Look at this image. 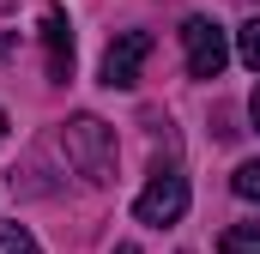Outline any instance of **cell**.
<instances>
[{
    "label": "cell",
    "mask_w": 260,
    "mask_h": 254,
    "mask_svg": "<svg viewBox=\"0 0 260 254\" xmlns=\"http://www.w3.org/2000/svg\"><path fill=\"white\" fill-rule=\"evenodd\" d=\"M61 151L91 188H109L115 182V127H103L97 115H73L61 127Z\"/></svg>",
    "instance_id": "6da1fadb"
},
{
    "label": "cell",
    "mask_w": 260,
    "mask_h": 254,
    "mask_svg": "<svg viewBox=\"0 0 260 254\" xmlns=\"http://www.w3.org/2000/svg\"><path fill=\"white\" fill-rule=\"evenodd\" d=\"M182 49H188V73H194V79H218V73L230 67V30H224L218 18L194 12V18L182 24Z\"/></svg>",
    "instance_id": "7a4b0ae2"
},
{
    "label": "cell",
    "mask_w": 260,
    "mask_h": 254,
    "mask_svg": "<svg viewBox=\"0 0 260 254\" xmlns=\"http://www.w3.org/2000/svg\"><path fill=\"white\" fill-rule=\"evenodd\" d=\"M182 212H188V176H182V170H157V176L139 188V200H133V218L151 224V230L176 224Z\"/></svg>",
    "instance_id": "3957f363"
},
{
    "label": "cell",
    "mask_w": 260,
    "mask_h": 254,
    "mask_svg": "<svg viewBox=\"0 0 260 254\" xmlns=\"http://www.w3.org/2000/svg\"><path fill=\"white\" fill-rule=\"evenodd\" d=\"M145 61H151V30H121L109 43V55H103V85L109 91H133Z\"/></svg>",
    "instance_id": "277c9868"
},
{
    "label": "cell",
    "mask_w": 260,
    "mask_h": 254,
    "mask_svg": "<svg viewBox=\"0 0 260 254\" xmlns=\"http://www.w3.org/2000/svg\"><path fill=\"white\" fill-rule=\"evenodd\" d=\"M43 49H49V79H73V24H67L61 6L43 12Z\"/></svg>",
    "instance_id": "5b68a950"
},
{
    "label": "cell",
    "mask_w": 260,
    "mask_h": 254,
    "mask_svg": "<svg viewBox=\"0 0 260 254\" xmlns=\"http://www.w3.org/2000/svg\"><path fill=\"white\" fill-rule=\"evenodd\" d=\"M218 254H260V224H230L218 236Z\"/></svg>",
    "instance_id": "8992f818"
},
{
    "label": "cell",
    "mask_w": 260,
    "mask_h": 254,
    "mask_svg": "<svg viewBox=\"0 0 260 254\" xmlns=\"http://www.w3.org/2000/svg\"><path fill=\"white\" fill-rule=\"evenodd\" d=\"M0 254H43V248H37V236L12 218V224H0Z\"/></svg>",
    "instance_id": "52a82bcc"
},
{
    "label": "cell",
    "mask_w": 260,
    "mask_h": 254,
    "mask_svg": "<svg viewBox=\"0 0 260 254\" xmlns=\"http://www.w3.org/2000/svg\"><path fill=\"white\" fill-rule=\"evenodd\" d=\"M236 55H242L248 73H260V18H248V24L236 30Z\"/></svg>",
    "instance_id": "ba28073f"
},
{
    "label": "cell",
    "mask_w": 260,
    "mask_h": 254,
    "mask_svg": "<svg viewBox=\"0 0 260 254\" xmlns=\"http://www.w3.org/2000/svg\"><path fill=\"white\" fill-rule=\"evenodd\" d=\"M230 188L242 194V200H254V206H260V157H248V164H236V176H230Z\"/></svg>",
    "instance_id": "9c48e42d"
},
{
    "label": "cell",
    "mask_w": 260,
    "mask_h": 254,
    "mask_svg": "<svg viewBox=\"0 0 260 254\" xmlns=\"http://www.w3.org/2000/svg\"><path fill=\"white\" fill-rule=\"evenodd\" d=\"M248 115H254V127H260V85H254V97H248Z\"/></svg>",
    "instance_id": "30bf717a"
},
{
    "label": "cell",
    "mask_w": 260,
    "mask_h": 254,
    "mask_svg": "<svg viewBox=\"0 0 260 254\" xmlns=\"http://www.w3.org/2000/svg\"><path fill=\"white\" fill-rule=\"evenodd\" d=\"M0 139H6V109H0Z\"/></svg>",
    "instance_id": "8fae6325"
}]
</instances>
